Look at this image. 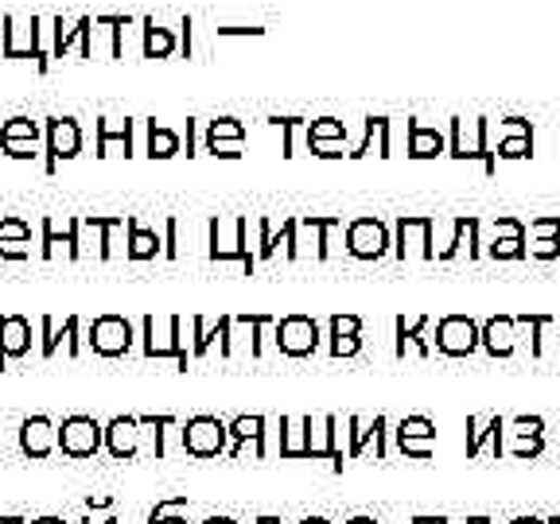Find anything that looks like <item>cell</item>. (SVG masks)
Listing matches in <instances>:
<instances>
[{
  "label": "cell",
  "instance_id": "obj_19",
  "mask_svg": "<svg viewBox=\"0 0 560 524\" xmlns=\"http://www.w3.org/2000/svg\"><path fill=\"white\" fill-rule=\"evenodd\" d=\"M280 459H316L311 455V416H280Z\"/></svg>",
  "mask_w": 560,
  "mask_h": 524
},
{
  "label": "cell",
  "instance_id": "obj_47",
  "mask_svg": "<svg viewBox=\"0 0 560 524\" xmlns=\"http://www.w3.org/2000/svg\"><path fill=\"white\" fill-rule=\"evenodd\" d=\"M195 140H199V120H187V156H195Z\"/></svg>",
  "mask_w": 560,
  "mask_h": 524
},
{
  "label": "cell",
  "instance_id": "obj_23",
  "mask_svg": "<svg viewBox=\"0 0 560 524\" xmlns=\"http://www.w3.org/2000/svg\"><path fill=\"white\" fill-rule=\"evenodd\" d=\"M245 443L257 447V459H265V416H233L230 420V459L242 455Z\"/></svg>",
  "mask_w": 560,
  "mask_h": 524
},
{
  "label": "cell",
  "instance_id": "obj_1",
  "mask_svg": "<svg viewBox=\"0 0 560 524\" xmlns=\"http://www.w3.org/2000/svg\"><path fill=\"white\" fill-rule=\"evenodd\" d=\"M0 55L31 59V63L39 66V55H43V16L4 12V16H0Z\"/></svg>",
  "mask_w": 560,
  "mask_h": 524
},
{
  "label": "cell",
  "instance_id": "obj_18",
  "mask_svg": "<svg viewBox=\"0 0 560 524\" xmlns=\"http://www.w3.org/2000/svg\"><path fill=\"white\" fill-rule=\"evenodd\" d=\"M191 331H195V346H191V354H195V358H203V354L215 346V342H218V354H222V358H230V354H233V338H230L233 315H222V319H218V327H211V322L195 315V319H191Z\"/></svg>",
  "mask_w": 560,
  "mask_h": 524
},
{
  "label": "cell",
  "instance_id": "obj_6",
  "mask_svg": "<svg viewBox=\"0 0 560 524\" xmlns=\"http://www.w3.org/2000/svg\"><path fill=\"white\" fill-rule=\"evenodd\" d=\"M0 152L9 159H39L47 156V132L31 117H9L0 125Z\"/></svg>",
  "mask_w": 560,
  "mask_h": 524
},
{
  "label": "cell",
  "instance_id": "obj_40",
  "mask_svg": "<svg viewBox=\"0 0 560 524\" xmlns=\"http://www.w3.org/2000/svg\"><path fill=\"white\" fill-rule=\"evenodd\" d=\"M269 125L284 137V156H296V129L304 125V117H269Z\"/></svg>",
  "mask_w": 560,
  "mask_h": 524
},
{
  "label": "cell",
  "instance_id": "obj_16",
  "mask_svg": "<svg viewBox=\"0 0 560 524\" xmlns=\"http://www.w3.org/2000/svg\"><path fill=\"white\" fill-rule=\"evenodd\" d=\"M105 451L113 462H132L140 451V420L137 416H113L105 423Z\"/></svg>",
  "mask_w": 560,
  "mask_h": 524
},
{
  "label": "cell",
  "instance_id": "obj_22",
  "mask_svg": "<svg viewBox=\"0 0 560 524\" xmlns=\"http://www.w3.org/2000/svg\"><path fill=\"white\" fill-rule=\"evenodd\" d=\"M358 349H362V319L335 315L331 319V358H355Z\"/></svg>",
  "mask_w": 560,
  "mask_h": 524
},
{
  "label": "cell",
  "instance_id": "obj_10",
  "mask_svg": "<svg viewBox=\"0 0 560 524\" xmlns=\"http://www.w3.org/2000/svg\"><path fill=\"white\" fill-rule=\"evenodd\" d=\"M346 253L358 260H382L390 253V230L378 218H355L346 226Z\"/></svg>",
  "mask_w": 560,
  "mask_h": 524
},
{
  "label": "cell",
  "instance_id": "obj_38",
  "mask_svg": "<svg viewBox=\"0 0 560 524\" xmlns=\"http://www.w3.org/2000/svg\"><path fill=\"white\" fill-rule=\"evenodd\" d=\"M140 427L152 432V459H164V427L176 423V416H137Z\"/></svg>",
  "mask_w": 560,
  "mask_h": 524
},
{
  "label": "cell",
  "instance_id": "obj_20",
  "mask_svg": "<svg viewBox=\"0 0 560 524\" xmlns=\"http://www.w3.org/2000/svg\"><path fill=\"white\" fill-rule=\"evenodd\" d=\"M31 257V226L16 214L0 218V260H28Z\"/></svg>",
  "mask_w": 560,
  "mask_h": 524
},
{
  "label": "cell",
  "instance_id": "obj_46",
  "mask_svg": "<svg viewBox=\"0 0 560 524\" xmlns=\"http://www.w3.org/2000/svg\"><path fill=\"white\" fill-rule=\"evenodd\" d=\"M113 506V497L110 494H98V497H86V513H93V509H110Z\"/></svg>",
  "mask_w": 560,
  "mask_h": 524
},
{
  "label": "cell",
  "instance_id": "obj_51",
  "mask_svg": "<svg viewBox=\"0 0 560 524\" xmlns=\"http://www.w3.org/2000/svg\"><path fill=\"white\" fill-rule=\"evenodd\" d=\"M510 524H549V521H537V516H513Z\"/></svg>",
  "mask_w": 560,
  "mask_h": 524
},
{
  "label": "cell",
  "instance_id": "obj_21",
  "mask_svg": "<svg viewBox=\"0 0 560 524\" xmlns=\"http://www.w3.org/2000/svg\"><path fill=\"white\" fill-rule=\"evenodd\" d=\"M132 129H137V120H113L102 117L98 120V156H113L117 148H122V156H132Z\"/></svg>",
  "mask_w": 560,
  "mask_h": 524
},
{
  "label": "cell",
  "instance_id": "obj_31",
  "mask_svg": "<svg viewBox=\"0 0 560 524\" xmlns=\"http://www.w3.org/2000/svg\"><path fill=\"white\" fill-rule=\"evenodd\" d=\"M304 140L308 148H331V144H346V125L335 117H319V120H308V129H304Z\"/></svg>",
  "mask_w": 560,
  "mask_h": 524
},
{
  "label": "cell",
  "instance_id": "obj_8",
  "mask_svg": "<svg viewBox=\"0 0 560 524\" xmlns=\"http://www.w3.org/2000/svg\"><path fill=\"white\" fill-rule=\"evenodd\" d=\"M47 132V156H43V171L55 175V167L63 159H75L82 152V125L75 117H47L43 120Z\"/></svg>",
  "mask_w": 560,
  "mask_h": 524
},
{
  "label": "cell",
  "instance_id": "obj_44",
  "mask_svg": "<svg viewBox=\"0 0 560 524\" xmlns=\"http://www.w3.org/2000/svg\"><path fill=\"white\" fill-rule=\"evenodd\" d=\"M179 257V218L164 221V260H176Z\"/></svg>",
  "mask_w": 560,
  "mask_h": 524
},
{
  "label": "cell",
  "instance_id": "obj_43",
  "mask_svg": "<svg viewBox=\"0 0 560 524\" xmlns=\"http://www.w3.org/2000/svg\"><path fill=\"white\" fill-rule=\"evenodd\" d=\"M373 455L378 459L390 455V420L385 416H373Z\"/></svg>",
  "mask_w": 560,
  "mask_h": 524
},
{
  "label": "cell",
  "instance_id": "obj_2",
  "mask_svg": "<svg viewBox=\"0 0 560 524\" xmlns=\"http://www.w3.org/2000/svg\"><path fill=\"white\" fill-rule=\"evenodd\" d=\"M140 338H144V358H176V366L187 373V342H183V319L168 315V319H156V315H144L140 319Z\"/></svg>",
  "mask_w": 560,
  "mask_h": 524
},
{
  "label": "cell",
  "instance_id": "obj_50",
  "mask_svg": "<svg viewBox=\"0 0 560 524\" xmlns=\"http://www.w3.org/2000/svg\"><path fill=\"white\" fill-rule=\"evenodd\" d=\"M28 524H66L63 516H36V521H28Z\"/></svg>",
  "mask_w": 560,
  "mask_h": 524
},
{
  "label": "cell",
  "instance_id": "obj_28",
  "mask_svg": "<svg viewBox=\"0 0 560 524\" xmlns=\"http://www.w3.org/2000/svg\"><path fill=\"white\" fill-rule=\"evenodd\" d=\"M506 423H510V420H502V416H491L486 432H479V420H475V416H467V455L475 459L479 447H483V439H491V447H495V459H502V451H506V447H502Z\"/></svg>",
  "mask_w": 560,
  "mask_h": 524
},
{
  "label": "cell",
  "instance_id": "obj_41",
  "mask_svg": "<svg viewBox=\"0 0 560 524\" xmlns=\"http://www.w3.org/2000/svg\"><path fill=\"white\" fill-rule=\"evenodd\" d=\"M346 427H351V459H358L366 439H373V423H362L358 416H346Z\"/></svg>",
  "mask_w": 560,
  "mask_h": 524
},
{
  "label": "cell",
  "instance_id": "obj_39",
  "mask_svg": "<svg viewBox=\"0 0 560 524\" xmlns=\"http://www.w3.org/2000/svg\"><path fill=\"white\" fill-rule=\"evenodd\" d=\"M510 427L522 443L545 439V420H542V416H518V420H510Z\"/></svg>",
  "mask_w": 560,
  "mask_h": 524
},
{
  "label": "cell",
  "instance_id": "obj_45",
  "mask_svg": "<svg viewBox=\"0 0 560 524\" xmlns=\"http://www.w3.org/2000/svg\"><path fill=\"white\" fill-rule=\"evenodd\" d=\"M545 451V439H530V443H518V447H513V459H537V455H542Z\"/></svg>",
  "mask_w": 560,
  "mask_h": 524
},
{
  "label": "cell",
  "instance_id": "obj_24",
  "mask_svg": "<svg viewBox=\"0 0 560 524\" xmlns=\"http://www.w3.org/2000/svg\"><path fill=\"white\" fill-rule=\"evenodd\" d=\"M530 253V245H525V226L513 218H498L495 226V245H491V257L498 260H518Z\"/></svg>",
  "mask_w": 560,
  "mask_h": 524
},
{
  "label": "cell",
  "instance_id": "obj_15",
  "mask_svg": "<svg viewBox=\"0 0 560 524\" xmlns=\"http://www.w3.org/2000/svg\"><path fill=\"white\" fill-rule=\"evenodd\" d=\"M31 354V319L28 315H0V369L9 361H24Z\"/></svg>",
  "mask_w": 560,
  "mask_h": 524
},
{
  "label": "cell",
  "instance_id": "obj_26",
  "mask_svg": "<svg viewBox=\"0 0 560 524\" xmlns=\"http://www.w3.org/2000/svg\"><path fill=\"white\" fill-rule=\"evenodd\" d=\"M479 338H483L486 354L491 358H510L513 354V315H495L479 327Z\"/></svg>",
  "mask_w": 560,
  "mask_h": 524
},
{
  "label": "cell",
  "instance_id": "obj_54",
  "mask_svg": "<svg viewBox=\"0 0 560 524\" xmlns=\"http://www.w3.org/2000/svg\"><path fill=\"white\" fill-rule=\"evenodd\" d=\"M346 524H378V521H373V516H351Z\"/></svg>",
  "mask_w": 560,
  "mask_h": 524
},
{
  "label": "cell",
  "instance_id": "obj_52",
  "mask_svg": "<svg viewBox=\"0 0 560 524\" xmlns=\"http://www.w3.org/2000/svg\"><path fill=\"white\" fill-rule=\"evenodd\" d=\"M203 524H238V521H233V516H206Z\"/></svg>",
  "mask_w": 560,
  "mask_h": 524
},
{
  "label": "cell",
  "instance_id": "obj_13",
  "mask_svg": "<svg viewBox=\"0 0 560 524\" xmlns=\"http://www.w3.org/2000/svg\"><path fill=\"white\" fill-rule=\"evenodd\" d=\"M20 451L28 455V459H51L59 451V423L51 416H24L20 420Z\"/></svg>",
  "mask_w": 560,
  "mask_h": 524
},
{
  "label": "cell",
  "instance_id": "obj_29",
  "mask_svg": "<svg viewBox=\"0 0 560 524\" xmlns=\"http://www.w3.org/2000/svg\"><path fill=\"white\" fill-rule=\"evenodd\" d=\"M530 233H533V245H530L533 257H542V260L560 257V218H533Z\"/></svg>",
  "mask_w": 560,
  "mask_h": 524
},
{
  "label": "cell",
  "instance_id": "obj_48",
  "mask_svg": "<svg viewBox=\"0 0 560 524\" xmlns=\"http://www.w3.org/2000/svg\"><path fill=\"white\" fill-rule=\"evenodd\" d=\"M412 524H451L448 516H412Z\"/></svg>",
  "mask_w": 560,
  "mask_h": 524
},
{
  "label": "cell",
  "instance_id": "obj_35",
  "mask_svg": "<svg viewBox=\"0 0 560 524\" xmlns=\"http://www.w3.org/2000/svg\"><path fill=\"white\" fill-rule=\"evenodd\" d=\"M429 315H420L417 322H405V319H397V358H405V342H412V346L420 349V358H429L432 349H429V342H424V331H429Z\"/></svg>",
  "mask_w": 560,
  "mask_h": 524
},
{
  "label": "cell",
  "instance_id": "obj_55",
  "mask_svg": "<svg viewBox=\"0 0 560 524\" xmlns=\"http://www.w3.org/2000/svg\"><path fill=\"white\" fill-rule=\"evenodd\" d=\"M82 524H93V521H90V516H82ZM102 524H122V521H117V516H105Z\"/></svg>",
  "mask_w": 560,
  "mask_h": 524
},
{
  "label": "cell",
  "instance_id": "obj_17",
  "mask_svg": "<svg viewBox=\"0 0 560 524\" xmlns=\"http://www.w3.org/2000/svg\"><path fill=\"white\" fill-rule=\"evenodd\" d=\"M245 148V125L233 117L206 120V152L222 159H238Z\"/></svg>",
  "mask_w": 560,
  "mask_h": 524
},
{
  "label": "cell",
  "instance_id": "obj_9",
  "mask_svg": "<svg viewBox=\"0 0 560 524\" xmlns=\"http://www.w3.org/2000/svg\"><path fill=\"white\" fill-rule=\"evenodd\" d=\"M272 331H277V349L284 358H311L319 349V322L308 315H284Z\"/></svg>",
  "mask_w": 560,
  "mask_h": 524
},
{
  "label": "cell",
  "instance_id": "obj_5",
  "mask_svg": "<svg viewBox=\"0 0 560 524\" xmlns=\"http://www.w3.org/2000/svg\"><path fill=\"white\" fill-rule=\"evenodd\" d=\"M86 342L98 358H125L137 342L132 334V322L125 315H98V319L86 327Z\"/></svg>",
  "mask_w": 560,
  "mask_h": 524
},
{
  "label": "cell",
  "instance_id": "obj_37",
  "mask_svg": "<svg viewBox=\"0 0 560 524\" xmlns=\"http://www.w3.org/2000/svg\"><path fill=\"white\" fill-rule=\"evenodd\" d=\"M393 435H397V439H436V423H432L429 416H405Z\"/></svg>",
  "mask_w": 560,
  "mask_h": 524
},
{
  "label": "cell",
  "instance_id": "obj_49",
  "mask_svg": "<svg viewBox=\"0 0 560 524\" xmlns=\"http://www.w3.org/2000/svg\"><path fill=\"white\" fill-rule=\"evenodd\" d=\"M0 524H28V516H16V513H0Z\"/></svg>",
  "mask_w": 560,
  "mask_h": 524
},
{
  "label": "cell",
  "instance_id": "obj_12",
  "mask_svg": "<svg viewBox=\"0 0 560 524\" xmlns=\"http://www.w3.org/2000/svg\"><path fill=\"white\" fill-rule=\"evenodd\" d=\"M39 334H43V338H39V358H55L59 346H66L71 358L82 354V319H78V315H66L63 327H59L51 315H43V319H39Z\"/></svg>",
  "mask_w": 560,
  "mask_h": 524
},
{
  "label": "cell",
  "instance_id": "obj_30",
  "mask_svg": "<svg viewBox=\"0 0 560 524\" xmlns=\"http://www.w3.org/2000/svg\"><path fill=\"white\" fill-rule=\"evenodd\" d=\"M448 148V140L440 137L436 129H429V125H417V120H409V156L412 159H432L440 156Z\"/></svg>",
  "mask_w": 560,
  "mask_h": 524
},
{
  "label": "cell",
  "instance_id": "obj_4",
  "mask_svg": "<svg viewBox=\"0 0 560 524\" xmlns=\"http://www.w3.org/2000/svg\"><path fill=\"white\" fill-rule=\"evenodd\" d=\"M102 447H105V423H98L93 416L75 412L59 423V451H63L66 459H75V462L93 459Z\"/></svg>",
  "mask_w": 560,
  "mask_h": 524
},
{
  "label": "cell",
  "instance_id": "obj_57",
  "mask_svg": "<svg viewBox=\"0 0 560 524\" xmlns=\"http://www.w3.org/2000/svg\"><path fill=\"white\" fill-rule=\"evenodd\" d=\"M463 524H483V516H467V521Z\"/></svg>",
  "mask_w": 560,
  "mask_h": 524
},
{
  "label": "cell",
  "instance_id": "obj_27",
  "mask_svg": "<svg viewBox=\"0 0 560 524\" xmlns=\"http://www.w3.org/2000/svg\"><path fill=\"white\" fill-rule=\"evenodd\" d=\"M502 129L510 132V137L498 140V156H502V159H522V156H530V152H533V129H530V120L506 117Z\"/></svg>",
  "mask_w": 560,
  "mask_h": 524
},
{
  "label": "cell",
  "instance_id": "obj_14",
  "mask_svg": "<svg viewBox=\"0 0 560 524\" xmlns=\"http://www.w3.org/2000/svg\"><path fill=\"white\" fill-rule=\"evenodd\" d=\"M211 260H218V265L238 260L245 272L257 268V253L250 248V218H233V238L230 241L218 238V230L211 226Z\"/></svg>",
  "mask_w": 560,
  "mask_h": 524
},
{
  "label": "cell",
  "instance_id": "obj_11",
  "mask_svg": "<svg viewBox=\"0 0 560 524\" xmlns=\"http://www.w3.org/2000/svg\"><path fill=\"white\" fill-rule=\"evenodd\" d=\"M483 346L479 338V327L467 315H448V319L436 322V349L440 354H448V358H467V354H475Z\"/></svg>",
  "mask_w": 560,
  "mask_h": 524
},
{
  "label": "cell",
  "instance_id": "obj_36",
  "mask_svg": "<svg viewBox=\"0 0 560 524\" xmlns=\"http://www.w3.org/2000/svg\"><path fill=\"white\" fill-rule=\"evenodd\" d=\"M183 509H187V494L164 497V501H156V509L149 513V524H187Z\"/></svg>",
  "mask_w": 560,
  "mask_h": 524
},
{
  "label": "cell",
  "instance_id": "obj_32",
  "mask_svg": "<svg viewBox=\"0 0 560 524\" xmlns=\"http://www.w3.org/2000/svg\"><path fill=\"white\" fill-rule=\"evenodd\" d=\"M140 36H144V47H140L144 59H171L176 55V36H171V28H160V24L144 20Z\"/></svg>",
  "mask_w": 560,
  "mask_h": 524
},
{
  "label": "cell",
  "instance_id": "obj_59",
  "mask_svg": "<svg viewBox=\"0 0 560 524\" xmlns=\"http://www.w3.org/2000/svg\"><path fill=\"white\" fill-rule=\"evenodd\" d=\"M483 524H491V516H483Z\"/></svg>",
  "mask_w": 560,
  "mask_h": 524
},
{
  "label": "cell",
  "instance_id": "obj_25",
  "mask_svg": "<svg viewBox=\"0 0 560 524\" xmlns=\"http://www.w3.org/2000/svg\"><path fill=\"white\" fill-rule=\"evenodd\" d=\"M125 257L129 260H156L164 257V238L152 226H140L129 214V241H125Z\"/></svg>",
  "mask_w": 560,
  "mask_h": 524
},
{
  "label": "cell",
  "instance_id": "obj_53",
  "mask_svg": "<svg viewBox=\"0 0 560 524\" xmlns=\"http://www.w3.org/2000/svg\"><path fill=\"white\" fill-rule=\"evenodd\" d=\"M257 524H280V516H272V513H262V516H257Z\"/></svg>",
  "mask_w": 560,
  "mask_h": 524
},
{
  "label": "cell",
  "instance_id": "obj_7",
  "mask_svg": "<svg viewBox=\"0 0 560 524\" xmlns=\"http://www.w3.org/2000/svg\"><path fill=\"white\" fill-rule=\"evenodd\" d=\"M39 257L43 260H78L82 257V221L78 218H43L39 226Z\"/></svg>",
  "mask_w": 560,
  "mask_h": 524
},
{
  "label": "cell",
  "instance_id": "obj_3",
  "mask_svg": "<svg viewBox=\"0 0 560 524\" xmlns=\"http://www.w3.org/2000/svg\"><path fill=\"white\" fill-rule=\"evenodd\" d=\"M179 443L191 459H218L230 451V423L218 416H191L179 432Z\"/></svg>",
  "mask_w": 560,
  "mask_h": 524
},
{
  "label": "cell",
  "instance_id": "obj_34",
  "mask_svg": "<svg viewBox=\"0 0 560 524\" xmlns=\"http://www.w3.org/2000/svg\"><path fill=\"white\" fill-rule=\"evenodd\" d=\"M373 137H378V156H390V120H385V117H366V132H362V140L355 144V152H351V159H362L366 152H370Z\"/></svg>",
  "mask_w": 560,
  "mask_h": 524
},
{
  "label": "cell",
  "instance_id": "obj_56",
  "mask_svg": "<svg viewBox=\"0 0 560 524\" xmlns=\"http://www.w3.org/2000/svg\"><path fill=\"white\" fill-rule=\"evenodd\" d=\"M304 524H331V521H327V516H308Z\"/></svg>",
  "mask_w": 560,
  "mask_h": 524
},
{
  "label": "cell",
  "instance_id": "obj_58",
  "mask_svg": "<svg viewBox=\"0 0 560 524\" xmlns=\"http://www.w3.org/2000/svg\"><path fill=\"white\" fill-rule=\"evenodd\" d=\"M549 524H560V516H552V521H549Z\"/></svg>",
  "mask_w": 560,
  "mask_h": 524
},
{
  "label": "cell",
  "instance_id": "obj_33",
  "mask_svg": "<svg viewBox=\"0 0 560 524\" xmlns=\"http://www.w3.org/2000/svg\"><path fill=\"white\" fill-rule=\"evenodd\" d=\"M183 152V137L176 129H164L156 120H149V156L152 159H171Z\"/></svg>",
  "mask_w": 560,
  "mask_h": 524
},
{
  "label": "cell",
  "instance_id": "obj_42",
  "mask_svg": "<svg viewBox=\"0 0 560 524\" xmlns=\"http://www.w3.org/2000/svg\"><path fill=\"white\" fill-rule=\"evenodd\" d=\"M397 451L409 459H432L436 455V439H397Z\"/></svg>",
  "mask_w": 560,
  "mask_h": 524
}]
</instances>
